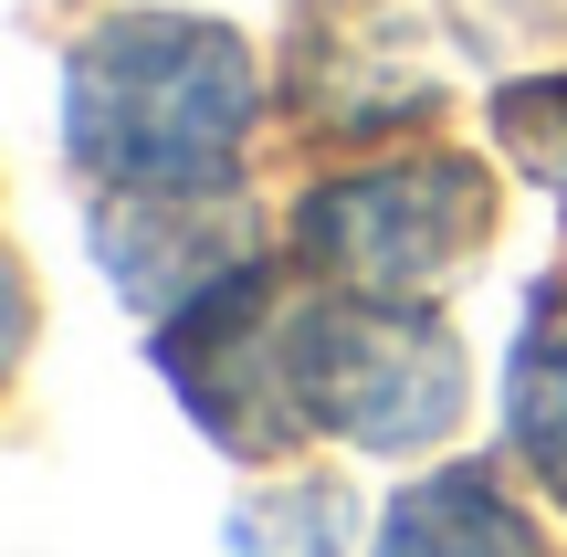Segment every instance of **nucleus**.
Listing matches in <instances>:
<instances>
[{"label":"nucleus","mask_w":567,"mask_h":557,"mask_svg":"<svg viewBox=\"0 0 567 557\" xmlns=\"http://www.w3.org/2000/svg\"><path fill=\"white\" fill-rule=\"evenodd\" d=\"M63 126L105 189H221L252 137V53L221 21L126 11L74 42Z\"/></svg>","instance_id":"1"},{"label":"nucleus","mask_w":567,"mask_h":557,"mask_svg":"<svg viewBox=\"0 0 567 557\" xmlns=\"http://www.w3.org/2000/svg\"><path fill=\"white\" fill-rule=\"evenodd\" d=\"M284 400L305 432L410 453V442L452 432V411H463V348L421 306H379V295L295 306L284 316Z\"/></svg>","instance_id":"2"},{"label":"nucleus","mask_w":567,"mask_h":557,"mask_svg":"<svg viewBox=\"0 0 567 557\" xmlns=\"http://www.w3.org/2000/svg\"><path fill=\"white\" fill-rule=\"evenodd\" d=\"M484 210H494V189H484L473 158H400V168H358V179L316 189L305 200V252L347 295L421 306L484 243Z\"/></svg>","instance_id":"3"},{"label":"nucleus","mask_w":567,"mask_h":557,"mask_svg":"<svg viewBox=\"0 0 567 557\" xmlns=\"http://www.w3.org/2000/svg\"><path fill=\"white\" fill-rule=\"evenodd\" d=\"M379 557H536V526L505 505V484H484V474H431L421 495H400Z\"/></svg>","instance_id":"4"},{"label":"nucleus","mask_w":567,"mask_h":557,"mask_svg":"<svg viewBox=\"0 0 567 557\" xmlns=\"http://www.w3.org/2000/svg\"><path fill=\"white\" fill-rule=\"evenodd\" d=\"M505 411H515V453L567 495V295L536 306L526 348H515V400Z\"/></svg>","instance_id":"5"},{"label":"nucleus","mask_w":567,"mask_h":557,"mask_svg":"<svg viewBox=\"0 0 567 557\" xmlns=\"http://www.w3.org/2000/svg\"><path fill=\"white\" fill-rule=\"evenodd\" d=\"M347 537H358L347 484H264L231 516V557H347Z\"/></svg>","instance_id":"6"},{"label":"nucleus","mask_w":567,"mask_h":557,"mask_svg":"<svg viewBox=\"0 0 567 557\" xmlns=\"http://www.w3.org/2000/svg\"><path fill=\"white\" fill-rule=\"evenodd\" d=\"M494 126H505L515 168H536V179L567 200V74L557 84H515V95L494 105Z\"/></svg>","instance_id":"7"},{"label":"nucleus","mask_w":567,"mask_h":557,"mask_svg":"<svg viewBox=\"0 0 567 557\" xmlns=\"http://www.w3.org/2000/svg\"><path fill=\"white\" fill-rule=\"evenodd\" d=\"M484 42H567V0H463Z\"/></svg>","instance_id":"8"}]
</instances>
